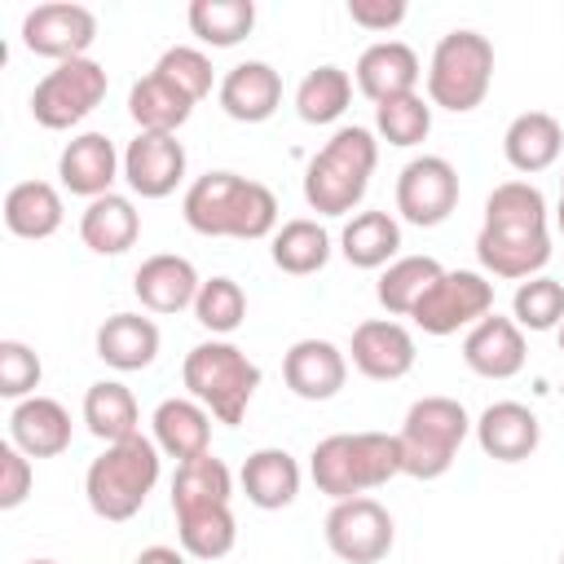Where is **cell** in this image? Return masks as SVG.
I'll return each instance as SVG.
<instances>
[{
	"instance_id": "cell-34",
	"label": "cell",
	"mask_w": 564,
	"mask_h": 564,
	"mask_svg": "<svg viewBox=\"0 0 564 564\" xmlns=\"http://www.w3.org/2000/svg\"><path fill=\"white\" fill-rule=\"evenodd\" d=\"M441 273H445V264L436 256H397L388 269H379L375 300L383 304L388 317H410L414 304L436 286Z\"/></svg>"
},
{
	"instance_id": "cell-48",
	"label": "cell",
	"mask_w": 564,
	"mask_h": 564,
	"mask_svg": "<svg viewBox=\"0 0 564 564\" xmlns=\"http://www.w3.org/2000/svg\"><path fill=\"white\" fill-rule=\"evenodd\" d=\"M555 229L564 234V189H560V203H555Z\"/></svg>"
},
{
	"instance_id": "cell-30",
	"label": "cell",
	"mask_w": 564,
	"mask_h": 564,
	"mask_svg": "<svg viewBox=\"0 0 564 564\" xmlns=\"http://www.w3.org/2000/svg\"><path fill=\"white\" fill-rule=\"evenodd\" d=\"M339 256L352 269H388L401 256V220L392 212H352L339 229Z\"/></svg>"
},
{
	"instance_id": "cell-25",
	"label": "cell",
	"mask_w": 564,
	"mask_h": 564,
	"mask_svg": "<svg viewBox=\"0 0 564 564\" xmlns=\"http://www.w3.org/2000/svg\"><path fill=\"white\" fill-rule=\"evenodd\" d=\"M159 344H163V335H159L154 317H145V313H110L97 326V335H93L97 357L110 370H119V375H132V370L154 366Z\"/></svg>"
},
{
	"instance_id": "cell-45",
	"label": "cell",
	"mask_w": 564,
	"mask_h": 564,
	"mask_svg": "<svg viewBox=\"0 0 564 564\" xmlns=\"http://www.w3.org/2000/svg\"><path fill=\"white\" fill-rule=\"evenodd\" d=\"M31 485H35L31 458H26L13 441H4V445H0V511L22 507V502L31 498Z\"/></svg>"
},
{
	"instance_id": "cell-3",
	"label": "cell",
	"mask_w": 564,
	"mask_h": 564,
	"mask_svg": "<svg viewBox=\"0 0 564 564\" xmlns=\"http://www.w3.org/2000/svg\"><path fill=\"white\" fill-rule=\"evenodd\" d=\"M375 163H379L375 128H361V123L335 128L330 141L304 167V203L317 216H348L366 198Z\"/></svg>"
},
{
	"instance_id": "cell-4",
	"label": "cell",
	"mask_w": 564,
	"mask_h": 564,
	"mask_svg": "<svg viewBox=\"0 0 564 564\" xmlns=\"http://www.w3.org/2000/svg\"><path fill=\"white\" fill-rule=\"evenodd\" d=\"M159 471H163L159 445L137 432L128 441L106 445L88 463V471H84V498H88L93 516H101L110 524H123V520H132L145 507V498L159 485Z\"/></svg>"
},
{
	"instance_id": "cell-40",
	"label": "cell",
	"mask_w": 564,
	"mask_h": 564,
	"mask_svg": "<svg viewBox=\"0 0 564 564\" xmlns=\"http://www.w3.org/2000/svg\"><path fill=\"white\" fill-rule=\"evenodd\" d=\"M194 322L212 330V339H229L247 322V291L225 273L203 278L198 300H194Z\"/></svg>"
},
{
	"instance_id": "cell-10",
	"label": "cell",
	"mask_w": 564,
	"mask_h": 564,
	"mask_svg": "<svg viewBox=\"0 0 564 564\" xmlns=\"http://www.w3.org/2000/svg\"><path fill=\"white\" fill-rule=\"evenodd\" d=\"M322 533H326L330 555L344 560V564H379V560H388V551L397 542L392 511L379 498H370V494L335 502L326 511Z\"/></svg>"
},
{
	"instance_id": "cell-16",
	"label": "cell",
	"mask_w": 564,
	"mask_h": 564,
	"mask_svg": "<svg viewBox=\"0 0 564 564\" xmlns=\"http://www.w3.org/2000/svg\"><path fill=\"white\" fill-rule=\"evenodd\" d=\"M57 176L62 189L93 203L101 194H115V181L123 176V154L106 132H75L57 154Z\"/></svg>"
},
{
	"instance_id": "cell-39",
	"label": "cell",
	"mask_w": 564,
	"mask_h": 564,
	"mask_svg": "<svg viewBox=\"0 0 564 564\" xmlns=\"http://www.w3.org/2000/svg\"><path fill=\"white\" fill-rule=\"evenodd\" d=\"M176 538L189 560H225L238 542V520L229 507H203L176 516Z\"/></svg>"
},
{
	"instance_id": "cell-17",
	"label": "cell",
	"mask_w": 564,
	"mask_h": 564,
	"mask_svg": "<svg viewBox=\"0 0 564 564\" xmlns=\"http://www.w3.org/2000/svg\"><path fill=\"white\" fill-rule=\"evenodd\" d=\"M352 79H357V93L375 106L392 101V97H405V93H419V79H423V62L419 53L405 44V40H375L361 48L357 66H352Z\"/></svg>"
},
{
	"instance_id": "cell-49",
	"label": "cell",
	"mask_w": 564,
	"mask_h": 564,
	"mask_svg": "<svg viewBox=\"0 0 564 564\" xmlns=\"http://www.w3.org/2000/svg\"><path fill=\"white\" fill-rule=\"evenodd\" d=\"M555 339H560V352H564V326H560V330H555Z\"/></svg>"
},
{
	"instance_id": "cell-12",
	"label": "cell",
	"mask_w": 564,
	"mask_h": 564,
	"mask_svg": "<svg viewBox=\"0 0 564 564\" xmlns=\"http://www.w3.org/2000/svg\"><path fill=\"white\" fill-rule=\"evenodd\" d=\"M97 40V13L84 9V4H70V0H53V4H35L26 18H22V48L35 53V57H48V62H75V57H88Z\"/></svg>"
},
{
	"instance_id": "cell-19",
	"label": "cell",
	"mask_w": 564,
	"mask_h": 564,
	"mask_svg": "<svg viewBox=\"0 0 564 564\" xmlns=\"http://www.w3.org/2000/svg\"><path fill=\"white\" fill-rule=\"evenodd\" d=\"M471 436L485 458L494 463H524L542 445V423L524 401H494L471 423Z\"/></svg>"
},
{
	"instance_id": "cell-22",
	"label": "cell",
	"mask_w": 564,
	"mask_h": 564,
	"mask_svg": "<svg viewBox=\"0 0 564 564\" xmlns=\"http://www.w3.org/2000/svg\"><path fill=\"white\" fill-rule=\"evenodd\" d=\"M70 436H75V423H70V410L53 397H26V401H13L9 410V441L26 454V458H57L70 449Z\"/></svg>"
},
{
	"instance_id": "cell-44",
	"label": "cell",
	"mask_w": 564,
	"mask_h": 564,
	"mask_svg": "<svg viewBox=\"0 0 564 564\" xmlns=\"http://www.w3.org/2000/svg\"><path fill=\"white\" fill-rule=\"evenodd\" d=\"M40 379H44L40 352L22 339H0V397L26 401V397H35Z\"/></svg>"
},
{
	"instance_id": "cell-37",
	"label": "cell",
	"mask_w": 564,
	"mask_h": 564,
	"mask_svg": "<svg viewBox=\"0 0 564 564\" xmlns=\"http://www.w3.org/2000/svg\"><path fill=\"white\" fill-rule=\"evenodd\" d=\"M185 22L198 35V44L234 48L256 31V4L251 0H194Z\"/></svg>"
},
{
	"instance_id": "cell-51",
	"label": "cell",
	"mask_w": 564,
	"mask_h": 564,
	"mask_svg": "<svg viewBox=\"0 0 564 564\" xmlns=\"http://www.w3.org/2000/svg\"><path fill=\"white\" fill-rule=\"evenodd\" d=\"M560 189H564V172H560Z\"/></svg>"
},
{
	"instance_id": "cell-15",
	"label": "cell",
	"mask_w": 564,
	"mask_h": 564,
	"mask_svg": "<svg viewBox=\"0 0 564 564\" xmlns=\"http://www.w3.org/2000/svg\"><path fill=\"white\" fill-rule=\"evenodd\" d=\"M414 335L397 322V317H370L352 330V344H348V361L375 379V383H397L414 370Z\"/></svg>"
},
{
	"instance_id": "cell-23",
	"label": "cell",
	"mask_w": 564,
	"mask_h": 564,
	"mask_svg": "<svg viewBox=\"0 0 564 564\" xmlns=\"http://www.w3.org/2000/svg\"><path fill=\"white\" fill-rule=\"evenodd\" d=\"M216 101L234 123H264L282 106V75L269 62H256V57L238 62V66L225 70V79L216 88Z\"/></svg>"
},
{
	"instance_id": "cell-14",
	"label": "cell",
	"mask_w": 564,
	"mask_h": 564,
	"mask_svg": "<svg viewBox=\"0 0 564 564\" xmlns=\"http://www.w3.org/2000/svg\"><path fill=\"white\" fill-rule=\"evenodd\" d=\"M476 260H480L485 278L529 282L551 260V229H494V225H480Z\"/></svg>"
},
{
	"instance_id": "cell-18",
	"label": "cell",
	"mask_w": 564,
	"mask_h": 564,
	"mask_svg": "<svg viewBox=\"0 0 564 564\" xmlns=\"http://www.w3.org/2000/svg\"><path fill=\"white\" fill-rule=\"evenodd\" d=\"M282 379L300 401H330L348 383V352L330 339H295L282 357Z\"/></svg>"
},
{
	"instance_id": "cell-20",
	"label": "cell",
	"mask_w": 564,
	"mask_h": 564,
	"mask_svg": "<svg viewBox=\"0 0 564 564\" xmlns=\"http://www.w3.org/2000/svg\"><path fill=\"white\" fill-rule=\"evenodd\" d=\"M463 361L471 375L480 379H516L529 361V344H524V330L502 317V313H489L480 317L467 335H463Z\"/></svg>"
},
{
	"instance_id": "cell-52",
	"label": "cell",
	"mask_w": 564,
	"mask_h": 564,
	"mask_svg": "<svg viewBox=\"0 0 564 564\" xmlns=\"http://www.w3.org/2000/svg\"><path fill=\"white\" fill-rule=\"evenodd\" d=\"M560 564H564V551H560Z\"/></svg>"
},
{
	"instance_id": "cell-46",
	"label": "cell",
	"mask_w": 564,
	"mask_h": 564,
	"mask_svg": "<svg viewBox=\"0 0 564 564\" xmlns=\"http://www.w3.org/2000/svg\"><path fill=\"white\" fill-rule=\"evenodd\" d=\"M405 0H348V18L361 31H392L405 22Z\"/></svg>"
},
{
	"instance_id": "cell-21",
	"label": "cell",
	"mask_w": 564,
	"mask_h": 564,
	"mask_svg": "<svg viewBox=\"0 0 564 564\" xmlns=\"http://www.w3.org/2000/svg\"><path fill=\"white\" fill-rule=\"evenodd\" d=\"M198 286H203V278H198L194 260H185L176 251H159V256L141 260V269L132 273V295L141 300L145 313H159V317L194 308Z\"/></svg>"
},
{
	"instance_id": "cell-50",
	"label": "cell",
	"mask_w": 564,
	"mask_h": 564,
	"mask_svg": "<svg viewBox=\"0 0 564 564\" xmlns=\"http://www.w3.org/2000/svg\"><path fill=\"white\" fill-rule=\"evenodd\" d=\"M26 564H57V560H26Z\"/></svg>"
},
{
	"instance_id": "cell-29",
	"label": "cell",
	"mask_w": 564,
	"mask_h": 564,
	"mask_svg": "<svg viewBox=\"0 0 564 564\" xmlns=\"http://www.w3.org/2000/svg\"><path fill=\"white\" fill-rule=\"evenodd\" d=\"M79 238L93 256H123L141 238V212L128 194H101L79 212Z\"/></svg>"
},
{
	"instance_id": "cell-13",
	"label": "cell",
	"mask_w": 564,
	"mask_h": 564,
	"mask_svg": "<svg viewBox=\"0 0 564 564\" xmlns=\"http://www.w3.org/2000/svg\"><path fill=\"white\" fill-rule=\"evenodd\" d=\"M185 145L172 132H137L123 145V181L137 198H167L185 181Z\"/></svg>"
},
{
	"instance_id": "cell-9",
	"label": "cell",
	"mask_w": 564,
	"mask_h": 564,
	"mask_svg": "<svg viewBox=\"0 0 564 564\" xmlns=\"http://www.w3.org/2000/svg\"><path fill=\"white\" fill-rule=\"evenodd\" d=\"M494 313V282L476 269H445L436 278V286L414 304L410 322L423 330V335H458V330H471L480 317Z\"/></svg>"
},
{
	"instance_id": "cell-1",
	"label": "cell",
	"mask_w": 564,
	"mask_h": 564,
	"mask_svg": "<svg viewBox=\"0 0 564 564\" xmlns=\"http://www.w3.org/2000/svg\"><path fill=\"white\" fill-rule=\"evenodd\" d=\"M181 216L203 238L256 242V238L278 234V194L251 176H238V172H203L185 189Z\"/></svg>"
},
{
	"instance_id": "cell-43",
	"label": "cell",
	"mask_w": 564,
	"mask_h": 564,
	"mask_svg": "<svg viewBox=\"0 0 564 564\" xmlns=\"http://www.w3.org/2000/svg\"><path fill=\"white\" fill-rule=\"evenodd\" d=\"M154 75H163L172 88H181L194 106H198V101L212 93V84H216L212 57H207L203 48H194V44H172V48H163L159 62H154Z\"/></svg>"
},
{
	"instance_id": "cell-31",
	"label": "cell",
	"mask_w": 564,
	"mask_h": 564,
	"mask_svg": "<svg viewBox=\"0 0 564 564\" xmlns=\"http://www.w3.org/2000/svg\"><path fill=\"white\" fill-rule=\"evenodd\" d=\"M84 423H88V432L101 445H115V441L137 436L141 432V410H137L132 388L119 383V379L88 383V392H84Z\"/></svg>"
},
{
	"instance_id": "cell-35",
	"label": "cell",
	"mask_w": 564,
	"mask_h": 564,
	"mask_svg": "<svg viewBox=\"0 0 564 564\" xmlns=\"http://www.w3.org/2000/svg\"><path fill=\"white\" fill-rule=\"evenodd\" d=\"M234 502V471L225 467V458L203 454L189 463H176L172 476V511H203V507H229Z\"/></svg>"
},
{
	"instance_id": "cell-7",
	"label": "cell",
	"mask_w": 564,
	"mask_h": 564,
	"mask_svg": "<svg viewBox=\"0 0 564 564\" xmlns=\"http://www.w3.org/2000/svg\"><path fill=\"white\" fill-rule=\"evenodd\" d=\"M489 84H494L489 35H480L471 26L445 31L427 62V101L449 115H467L489 97Z\"/></svg>"
},
{
	"instance_id": "cell-11",
	"label": "cell",
	"mask_w": 564,
	"mask_h": 564,
	"mask_svg": "<svg viewBox=\"0 0 564 564\" xmlns=\"http://www.w3.org/2000/svg\"><path fill=\"white\" fill-rule=\"evenodd\" d=\"M458 167L441 154H419L397 172V216L419 229H436L458 207Z\"/></svg>"
},
{
	"instance_id": "cell-42",
	"label": "cell",
	"mask_w": 564,
	"mask_h": 564,
	"mask_svg": "<svg viewBox=\"0 0 564 564\" xmlns=\"http://www.w3.org/2000/svg\"><path fill=\"white\" fill-rule=\"evenodd\" d=\"M511 322L520 330H538V335L542 330H560L564 326V286L555 278H546V273L520 282L516 295H511Z\"/></svg>"
},
{
	"instance_id": "cell-36",
	"label": "cell",
	"mask_w": 564,
	"mask_h": 564,
	"mask_svg": "<svg viewBox=\"0 0 564 564\" xmlns=\"http://www.w3.org/2000/svg\"><path fill=\"white\" fill-rule=\"evenodd\" d=\"M348 101H352V75L344 66H330V62L313 66L295 88V115L313 128H326V123L344 119Z\"/></svg>"
},
{
	"instance_id": "cell-2",
	"label": "cell",
	"mask_w": 564,
	"mask_h": 564,
	"mask_svg": "<svg viewBox=\"0 0 564 564\" xmlns=\"http://www.w3.org/2000/svg\"><path fill=\"white\" fill-rule=\"evenodd\" d=\"M308 476L317 494L330 502L361 498L392 476H401V441L397 432H335L322 436L308 454Z\"/></svg>"
},
{
	"instance_id": "cell-38",
	"label": "cell",
	"mask_w": 564,
	"mask_h": 564,
	"mask_svg": "<svg viewBox=\"0 0 564 564\" xmlns=\"http://www.w3.org/2000/svg\"><path fill=\"white\" fill-rule=\"evenodd\" d=\"M546 220H551V207H546V194L533 181H502V185L489 189L480 225H494V229H546Z\"/></svg>"
},
{
	"instance_id": "cell-33",
	"label": "cell",
	"mask_w": 564,
	"mask_h": 564,
	"mask_svg": "<svg viewBox=\"0 0 564 564\" xmlns=\"http://www.w3.org/2000/svg\"><path fill=\"white\" fill-rule=\"evenodd\" d=\"M335 242L330 234L322 229V220H308V216H295V220H282L278 234L269 238V256L282 273L291 278H308V273H322L326 260H330Z\"/></svg>"
},
{
	"instance_id": "cell-26",
	"label": "cell",
	"mask_w": 564,
	"mask_h": 564,
	"mask_svg": "<svg viewBox=\"0 0 564 564\" xmlns=\"http://www.w3.org/2000/svg\"><path fill=\"white\" fill-rule=\"evenodd\" d=\"M238 485H242V494H247L251 507H260V511H282V507H291V502L300 498L304 471H300V463H295L291 449L264 445V449L247 454V463H242V471H238Z\"/></svg>"
},
{
	"instance_id": "cell-8",
	"label": "cell",
	"mask_w": 564,
	"mask_h": 564,
	"mask_svg": "<svg viewBox=\"0 0 564 564\" xmlns=\"http://www.w3.org/2000/svg\"><path fill=\"white\" fill-rule=\"evenodd\" d=\"M106 88H110V75L101 62L93 57L62 62L31 88V119L48 132H66L106 101Z\"/></svg>"
},
{
	"instance_id": "cell-6",
	"label": "cell",
	"mask_w": 564,
	"mask_h": 564,
	"mask_svg": "<svg viewBox=\"0 0 564 564\" xmlns=\"http://www.w3.org/2000/svg\"><path fill=\"white\" fill-rule=\"evenodd\" d=\"M471 414L463 410V401L454 397H419L405 419H401V476H414V480H441L463 441L471 436Z\"/></svg>"
},
{
	"instance_id": "cell-32",
	"label": "cell",
	"mask_w": 564,
	"mask_h": 564,
	"mask_svg": "<svg viewBox=\"0 0 564 564\" xmlns=\"http://www.w3.org/2000/svg\"><path fill=\"white\" fill-rule=\"evenodd\" d=\"M128 115H132L137 132H172V137H176V128L189 123L194 101H189L181 88H172L163 75L150 70V75H141V79L128 88Z\"/></svg>"
},
{
	"instance_id": "cell-5",
	"label": "cell",
	"mask_w": 564,
	"mask_h": 564,
	"mask_svg": "<svg viewBox=\"0 0 564 564\" xmlns=\"http://www.w3.org/2000/svg\"><path fill=\"white\" fill-rule=\"evenodd\" d=\"M181 383L189 388V397L198 405H207V414L216 423L238 427L247 419V405L256 401L260 366L229 339H203L185 352Z\"/></svg>"
},
{
	"instance_id": "cell-47",
	"label": "cell",
	"mask_w": 564,
	"mask_h": 564,
	"mask_svg": "<svg viewBox=\"0 0 564 564\" xmlns=\"http://www.w3.org/2000/svg\"><path fill=\"white\" fill-rule=\"evenodd\" d=\"M132 564H189V555H185L181 546H163V542H154V546H145Z\"/></svg>"
},
{
	"instance_id": "cell-28",
	"label": "cell",
	"mask_w": 564,
	"mask_h": 564,
	"mask_svg": "<svg viewBox=\"0 0 564 564\" xmlns=\"http://www.w3.org/2000/svg\"><path fill=\"white\" fill-rule=\"evenodd\" d=\"M66 220V203H62V189L48 185V181H18L9 185L4 194V229L13 238H26V242H44L62 229Z\"/></svg>"
},
{
	"instance_id": "cell-24",
	"label": "cell",
	"mask_w": 564,
	"mask_h": 564,
	"mask_svg": "<svg viewBox=\"0 0 564 564\" xmlns=\"http://www.w3.org/2000/svg\"><path fill=\"white\" fill-rule=\"evenodd\" d=\"M150 441L159 445L163 458L189 463L212 454V414L194 397H167L150 414Z\"/></svg>"
},
{
	"instance_id": "cell-41",
	"label": "cell",
	"mask_w": 564,
	"mask_h": 564,
	"mask_svg": "<svg viewBox=\"0 0 564 564\" xmlns=\"http://www.w3.org/2000/svg\"><path fill=\"white\" fill-rule=\"evenodd\" d=\"M427 132H432V101L423 93H405V97L375 106V137L379 141L410 150V145L427 141Z\"/></svg>"
},
{
	"instance_id": "cell-27",
	"label": "cell",
	"mask_w": 564,
	"mask_h": 564,
	"mask_svg": "<svg viewBox=\"0 0 564 564\" xmlns=\"http://www.w3.org/2000/svg\"><path fill=\"white\" fill-rule=\"evenodd\" d=\"M560 150H564V123L546 110H524L502 132V154L520 176H538L555 167Z\"/></svg>"
}]
</instances>
